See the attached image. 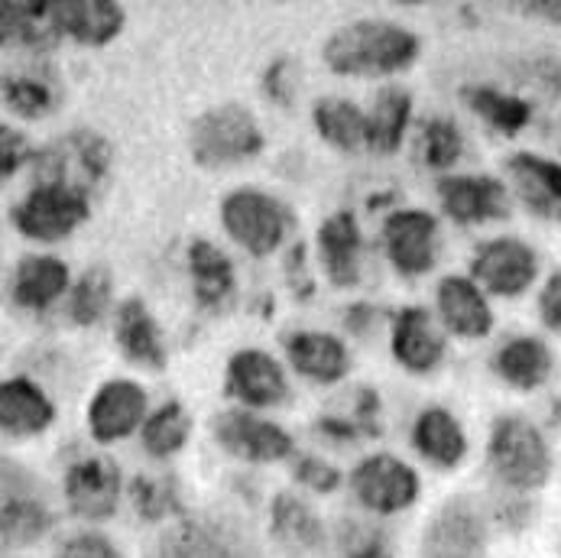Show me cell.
<instances>
[{
	"label": "cell",
	"instance_id": "cell-19",
	"mask_svg": "<svg viewBox=\"0 0 561 558\" xmlns=\"http://www.w3.org/2000/svg\"><path fill=\"white\" fill-rule=\"evenodd\" d=\"M241 533L228 520H182L162 533L150 558H243Z\"/></svg>",
	"mask_w": 561,
	"mask_h": 558
},
{
	"label": "cell",
	"instance_id": "cell-10",
	"mask_svg": "<svg viewBox=\"0 0 561 558\" xmlns=\"http://www.w3.org/2000/svg\"><path fill=\"white\" fill-rule=\"evenodd\" d=\"M351 490L364 510H370L377 516H393V513L409 510L419 500L422 480L402 458L377 452V455H367L354 465Z\"/></svg>",
	"mask_w": 561,
	"mask_h": 558
},
{
	"label": "cell",
	"instance_id": "cell-1",
	"mask_svg": "<svg viewBox=\"0 0 561 558\" xmlns=\"http://www.w3.org/2000/svg\"><path fill=\"white\" fill-rule=\"evenodd\" d=\"M419 53L422 39L412 30L380 16H360L337 26L321 46L324 66L337 76L354 79H383L405 72L419 59Z\"/></svg>",
	"mask_w": 561,
	"mask_h": 558
},
{
	"label": "cell",
	"instance_id": "cell-47",
	"mask_svg": "<svg viewBox=\"0 0 561 558\" xmlns=\"http://www.w3.org/2000/svg\"><path fill=\"white\" fill-rule=\"evenodd\" d=\"M286 280H289V289L296 299L316 296V280H312L309 263H306V243H293V250L286 257Z\"/></svg>",
	"mask_w": 561,
	"mask_h": 558
},
{
	"label": "cell",
	"instance_id": "cell-34",
	"mask_svg": "<svg viewBox=\"0 0 561 558\" xmlns=\"http://www.w3.org/2000/svg\"><path fill=\"white\" fill-rule=\"evenodd\" d=\"M412 117V94L402 84H387L377 91L367 111V150L390 157L402 144V134Z\"/></svg>",
	"mask_w": 561,
	"mask_h": 558
},
{
	"label": "cell",
	"instance_id": "cell-28",
	"mask_svg": "<svg viewBox=\"0 0 561 558\" xmlns=\"http://www.w3.org/2000/svg\"><path fill=\"white\" fill-rule=\"evenodd\" d=\"M316 432L334 439V442H351L357 445L360 439H380L383 422H380V394L374 387H351L331 409H324L316 419Z\"/></svg>",
	"mask_w": 561,
	"mask_h": 558
},
{
	"label": "cell",
	"instance_id": "cell-8",
	"mask_svg": "<svg viewBox=\"0 0 561 558\" xmlns=\"http://www.w3.org/2000/svg\"><path fill=\"white\" fill-rule=\"evenodd\" d=\"M211 435L228 455L241 458L247 465H276V462L296 458L293 435L283 425H276L273 419L256 415L253 409L215 412Z\"/></svg>",
	"mask_w": 561,
	"mask_h": 558
},
{
	"label": "cell",
	"instance_id": "cell-2",
	"mask_svg": "<svg viewBox=\"0 0 561 558\" xmlns=\"http://www.w3.org/2000/svg\"><path fill=\"white\" fill-rule=\"evenodd\" d=\"M486 465L490 475L503 487V493H519V497L542 490L556 471L552 445L546 442L542 429L519 412H506L493 419L490 442H486Z\"/></svg>",
	"mask_w": 561,
	"mask_h": 558
},
{
	"label": "cell",
	"instance_id": "cell-26",
	"mask_svg": "<svg viewBox=\"0 0 561 558\" xmlns=\"http://www.w3.org/2000/svg\"><path fill=\"white\" fill-rule=\"evenodd\" d=\"M412 448L438 471H455L468 458L465 425L445 406H425L412 422Z\"/></svg>",
	"mask_w": 561,
	"mask_h": 558
},
{
	"label": "cell",
	"instance_id": "cell-48",
	"mask_svg": "<svg viewBox=\"0 0 561 558\" xmlns=\"http://www.w3.org/2000/svg\"><path fill=\"white\" fill-rule=\"evenodd\" d=\"M539 319L549 331L561 334V270H556L539 289Z\"/></svg>",
	"mask_w": 561,
	"mask_h": 558
},
{
	"label": "cell",
	"instance_id": "cell-17",
	"mask_svg": "<svg viewBox=\"0 0 561 558\" xmlns=\"http://www.w3.org/2000/svg\"><path fill=\"white\" fill-rule=\"evenodd\" d=\"M283 351L293 364L296 374H302L306 380L331 387L341 384L351 374V351L341 338L316 331V328H299V331H286L283 334Z\"/></svg>",
	"mask_w": 561,
	"mask_h": 558
},
{
	"label": "cell",
	"instance_id": "cell-49",
	"mask_svg": "<svg viewBox=\"0 0 561 558\" xmlns=\"http://www.w3.org/2000/svg\"><path fill=\"white\" fill-rule=\"evenodd\" d=\"M374 321H377V309L367 306V303H354V306L344 309V328L351 334H367Z\"/></svg>",
	"mask_w": 561,
	"mask_h": 558
},
{
	"label": "cell",
	"instance_id": "cell-24",
	"mask_svg": "<svg viewBox=\"0 0 561 558\" xmlns=\"http://www.w3.org/2000/svg\"><path fill=\"white\" fill-rule=\"evenodd\" d=\"M490 367L506 387H513L519 394H529V390H539V387H546L552 380L556 354L542 338L516 334V338H510V341H503L496 348Z\"/></svg>",
	"mask_w": 561,
	"mask_h": 558
},
{
	"label": "cell",
	"instance_id": "cell-41",
	"mask_svg": "<svg viewBox=\"0 0 561 558\" xmlns=\"http://www.w3.org/2000/svg\"><path fill=\"white\" fill-rule=\"evenodd\" d=\"M341 558H393L390 536L377 526H364V523H341Z\"/></svg>",
	"mask_w": 561,
	"mask_h": 558
},
{
	"label": "cell",
	"instance_id": "cell-7",
	"mask_svg": "<svg viewBox=\"0 0 561 558\" xmlns=\"http://www.w3.org/2000/svg\"><path fill=\"white\" fill-rule=\"evenodd\" d=\"M56 526L53 510L43 500V487L23 465L3 458V506H0V539L3 549H30L49 536Z\"/></svg>",
	"mask_w": 561,
	"mask_h": 558
},
{
	"label": "cell",
	"instance_id": "cell-14",
	"mask_svg": "<svg viewBox=\"0 0 561 558\" xmlns=\"http://www.w3.org/2000/svg\"><path fill=\"white\" fill-rule=\"evenodd\" d=\"M147 419V390L130 377L104 380L88 402V432L94 442L104 445L134 435L137 429H144Z\"/></svg>",
	"mask_w": 561,
	"mask_h": 558
},
{
	"label": "cell",
	"instance_id": "cell-37",
	"mask_svg": "<svg viewBox=\"0 0 561 558\" xmlns=\"http://www.w3.org/2000/svg\"><path fill=\"white\" fill-rule=\"evenodd\" d=\"M3 104L26 117V121H39V117H49L56 107H59V84L46 76H36V72H26V76H3Z\"/></svg>",
	"mask_w": 561,
	"mask_h": 558
},
{
	"label": "cell",
	"instance_id": "cell-25",
	"mask_svg": "<svg viewBox=\"0 0 561 558\" xmlns=\"http://www.w3.org/2000/svg\"><path fill=\"white\" fill-rule=\"evenodd\" d=\"M316 243H319V260L324 266V276L331 280V286H337V289L357 286V280H360V250H364L357 218L347 208L328 215L319 225Z\"/></svg>",
	"mask_w": 561,
	"mask_h": 558
},
{
	"label": "cell",
	"instance_id": "cell-39",
	"mask_svg": "<svg viewBox=\"0 0 561 558\" xmlns=\"http://www.w3.org/2000/svg\"><path fill=\"white\" fill-rule=\"evenodd\" d=\"M465 153V134L451 117H428L419 127L415 157L428 169H451Z\"/></svg>",
	"mask_w": 561,
	"mask_h": 558
},
{
	"label": "cell",
	"instance_id": "cell-16",
	"mask_svg": "<svg viewBox=\"0 0 561 558\" xmlns=\"http://www.w3.org/2000/svg\"><path fill=\"white\" fill-rule=\"evenodd\" d=\"M438 202L458 225H486L510 218V192L496 175H445L438 179Z\"/></svg>",
	"mask_w": 561,
	"mask_h": 558
},
{
	"label": "cell",
	"instance_id": "cell-4",
	"mask_svg": "<svg viewBox=\"0 0 561 558\" xmlns=\"http://www.w3.org/2000/svg\"><path fill=\"white\" fill-rule=\"evenodd\" d=\"M111 144L98 130L76 127L33 157V179L36 185H59L91 198V192L101 189V182L111 175Z\"/></svg>",
	"mask_w": 561,
	"mask_h": 558
},
{
	"label": "cell",
	"instance_id": "cell-43",
	"mask_svg": "<svg viewBox=\"0 0 561 558\" xmlns=\"http://www.w3.org/2000/svg\"><path fill=\"white\" fill-rule=\"evenodd\" d=\"M293 478L316 493H334L344 480L334 465H328L324 458H316V455H296L293 458Z\"/></svg>",
	"mask_w": 561,
	"mask_h": 558
},
{
	"label": "cell",
	"instance_id": "cell-45",
	"mask_svg": "<svg viewBox=\"0 0 561 558\" xmlns=\"http://www.w3.org/2000/svg\"><path fill=\"white\" fill-rule=\"evenodd\" d=\"M0 172H3V179H10L23 162H33L36 157V150L30 147V140L20 134V130H13L10 124H3L0 127Z\"/></svg>",
	"mask_w": 561,
	"mask_h": 558
},
{
	"label": "cell",
	"instance_id": "cell-22",
	"mask_svg": "<svg viewBox=\"0 0 561 558\" xmlns=\"http://www.w3.org/2000/svg\"><path fill=\"white\" fill-rule=\"evenodd\" d=\"M72 273L69 266L53 253H26L10 280V296L20 309L46 312L53 309L66 293H72Z\"/></svg>",
	"mask_w": 561,
	"mask_h": 558
},
{
	"label": "cell",
	"instance_id": "cell-20",
	"mask_svg": "<svg viewBox=\"0 0 561 558\" xmlns=\"http://www.w3.org/2000/svg\"><path fill=\"white\" fill-rule=\"evenodd\" d=\"M506 175L529 215L561 221V162L519 150L506 160Z\"/></svg>",
	"mask_w": 561,
	"mask_h": 558
},
{
	"label": "cell",
	"instance_id": "cell-36",
	"mask_svg": "<svg viewBox=\"0 0 561 558\" xmlns=\"http://www.w3.org/2000/svg\"><path fill=\"white\" fill-rule=\"evenodd\" d=\"M188 435H192V415L179 399L162 402L157 412H150V419L140 429L144 448L153 458H172L175 452L185 448Z\"/></svg>",
	"mask_w": 561,
	"mask_h": 558
},
{
	"label": "cell",
	"instance_id": "cell-46",
	"mask_svg": "<svg viewBox=\"0 0 561 558\" xmlns=\"http://www.w3.org/2000/svg\"><path fill=\"white\" fill-rule=\"evenodd\" d=\"M533 516H536V506L529 503V497H519V493H506L493 510V520L510 533H523L533 523Z\"/></svg>",
	"mask_w": 561,
	"mask_h": 558
},
{
	"label": "cell",
	"instance_id": "cell-13",
	"mask_svg": "<svg viewBox=\"0 0 561 558\" xmlns=\"http://www.w3.org/2000/svg\"><path fill=\"white\" fill-rule=\"evenodd\" d=\"M225 394L243 409H276L289 399V377L270 351L241 348L228 357Z\"/></svg>",
	"mask_w": 561,
	"mask_h": 558
},
{
	"label": "cell",
	"instance_id": "cell-27",
	"mask_svg": "<svg viewBox=\"0 0 561 558\" xmlns=\"http://www.w3.org/2000/svg\"><path fill=\"white\" fill-rule=\"evenodd\" d=\"M56 422V406L30 377H7L0 384V429L7 439L43 435Z\"/></svg>",
	"mask_w": 561,
	"mask_h": 558
},
{
	"label": "cell",
	"instance_id": "cell-5",
	"mask_svg": "<svg viewBox=\"0 0 561 558\" xmlns=\"http://www.w3.org/2000/svg\"><path fill=\"white\" fill-rule=\"evenodd\" d=\"M221 225L250 257H270L289 235L293 212L263 189H234L221 202Z\"/></svg>",
	"mask_w": 561,
	"mask_h": 558
},
{
	"label": "cell",
	"instance_id": "cell-31",
	"mask_svg": "<svg viewBox=\"0 0 561 558\" xmlns=\"http://www.w3.org/2000/svg\"><path fill=\"white\" fill-rule=\"evenodd\" d=\"M188 276H192L195 303L202 309L218 312L234 299V289H238L234 263L211 240H192L188 243Z\"/></svg>",
	"mask_w": 561,
	"mask_h": 558
},
{
	"label": "cell",
	"instance_id": "cell-18",
	"mask_svg": "<svg viewBox=\"0 0 561 558\" xmlns=\"http://www.w3.org/2000/svg\"><path fill=\"white\" fill-rule=\"evenodd\" d=\"M270 536L293 558L321 556L328 546L324 523L309 500L293 490H279L270 503Z\"/></svg>",
	"mask_w": 561,
	"mask_h": 558
},
{
	"label": "cell",
	"instance_id": "cell-29",
	"mask_svg": "<svg viewBox=\"0 0 561 558\" xmlns=\"http://www.w3.org/2000/svg\"><path fill=\"white\" fill-rule=\"evenodd\" d=\"M114 338H117L124 357L134 361L137 367H147V371L165 367V344H162L160 324L140 296H130L117 306Z\"/></svg>",
	"mask_w": 561,
	"mask_h": 558
},
{
	"label": "cell",
	"instance_id": "cell-32",
	"mask_svg": "<svg viewBox=\"0 0 561 558\" xmlns=\"http://www.w3.org/2000/svg\"><path fill=\"white\" fill-rule=\"evenodd\" d=\"M0 36L3 46H16L26 53H49L59 43V26L53 16V3H23L7 0L0 7Z\"/></svg>",
	"mask_w": 561,
	"mask_h": 558
},
{
	"label": "cell",
	"instance_id": "cell-23",
	"mask_svg": "<svg viewBox=\"0 0 561 558\" xmlns=\"http://www.w3.org/2000/svg\"><path fill=\"white\" fill-rule=\"evenodd\" d=\"M435 306L442 324L455 338L474 341L493 331V309L471 276H445L435 289Z\"/></svg>",
	"mask_w": 561,
	"mask_h": 558
},
{
	"label": "cell",
	"instance_id": "cell-44",
	"mask_svg": "<svg viewBox=\"0 0 561 558\" xmlns=\"http://www.w3.org/2000/svg\"><path fill=\"white\" fill-rule=\"evenodd\" d=\"M56 558H121L117 546L101 533H76L59 546Z\"/></svg>",
	"mask_w": 561,
	"mask_h": 558
},
{
	"label": "cell",
	"instance_id": "cell-15",
	"mask_svg": "<svg viewBox=\"0 0 561 558\" xmlns=\"http://www.w3.org/2000/svg\"><path fill=\"white\" fill-rule=\"evenodd\" d=\"M62 490H66L69 510L79 520L104 523L117 513V503H121V468L117 462L104 455L79 458L76 465H69Z\"/></svg>",
	"mask_w": 561,
	"mask_h": 558
},
{
	"label": "cell",
	"instance_id": "cell-40",
	"mask_svg": "<svg viewBox=\"0 0 561 558\" xmlns=\"http://www.w3.org/2000/svg\"><path fill=\"white\" fill-rule=\"evenodd\" d=\"M111 296H114V280L104 266H88L76 280L72 293H69V319L81 324V328H91L104 319L107 306H111Z\"/></svg>",
	"mask_w": 561,
	"mask_h": 558
},
{
	"label": "cell",
	"instance_id": "cell-38",
	"mask_svg": "<svg viewBox=\"0 0 561 558\" xmlns=\"http://www.w3.org/2000/svg\"><path fill=\"white\" fill-rule=\"evenodd\" d=\"M130 503L144 523H162L182 516V490L169 475H137L130 480Z\"/></svg>",
	"mask_w": 561,
	"mask_h": 558
},
{
	"label": "cell",
	"instance_id": "cell-3",
	"mask_svg": "<svg viewBox=\"0 0 561 558\" xmlns=\"http://www.w3.org/2000/svg\"><path fill=\"white\" fill-rule=\"evenodd\" d=\"M263 147L266 140H263L260 121L238 101L208 107L205 114L192 121V130H188L192 160L205 169H228V166L253 160L263 153Z\"/></svg>",
	"mask_w": 561,
	"mask_h": 558
},
{
	"label": "cell",
	"instance_id": "cell-9",
	"mask_svg": "<svg viewBox=\"0 0 561 558\" xmlns=\"http://www.w3.org/2000/svg\"><path fill=\"white\" fill-rule=\"evenodd\" d=\"M91 215V198L79 192L59 189V185H33L13 208L10 221L13 228L30 240L56 243L69 238Z\"/></svg>",
	"mask_w": 561,
	"mask_h": 558
},
{
	"label": "cell",
	"instance_id": "cell-50",
	"mask_svg": "<svg viewBox=\"0 0 561 558\" xmlns=\"http://www.w3.org/2000/svg\"><path fill=\"white\" fill-rule=\"evenodd\" d=\"M523 10H526V13H533V16H549L552 23H559V26H561V0H546V3H526Z\"/></svg>",
	"mask_w": 561,
	"mask_h": 558
},
{
	"label": "cell",
	"instance_id": "cell-35",
	"mask_svg": "<svg viewBox=\"0 0 561 558\" xmlns=\"http://www.w3.org/2000/svg\"><path fill=\"white\" fill-rule=\"evenodd\" d=\"M461 98L465 104L481 114L490 127H496L500 134H519L529 121H533V104L526 98H516V94H506V91H496L490 84H465L461 88Z\"/></svg>",
	"mask_w": 561,
	"mask_h": 558
},
{
	"label": "cell",
	"instance_id": "cell-21",
	"mask_svg": "<svg viewBox=\"0 0 561 558\" xmlns=\"http://www.w3.org/2000/svg\"><path fill=\"white\" fill-rule=\"evenodd\" d=\"M390 351L402 371L409 374H432L442 357H445V338L435 328L428 309L422 306H405L393 316V334H390Z\"/></svg>",
	"mask_w": 561,
	"mask_h": 558
},
{
	"label": "cell",
	"instance_id": "cell-11",
	"mask_svg": "<svg viewBox=\"0 0 561 558\" xmlns=\"http://www.w3.org/2000/svg\"><path fill=\"white\" fill-rule=\"evenodd\" d=\"M471 280L493 296L516 299L539 280V253L519 238L483 240L471 257Z\"/></svg>",
	"mask_w": 561,
	"mask_h": 558
},
{
	"label": "cell",
	"instance_id": "cell-42",
	"mask_svg": "<svg viewBox=\"0 0 561 558\" xmlns=\"http://www.w3.org/2000/svg\"><path fill=\"white\" fill-rule=\"evenodd\" d=\"M263 94L273 101V104H279V107H289L293 101H296V88H299V69H296V62L289 59V56H279V59H273L270 66H266V72H263Z\"/></svg>",
	"mask_w": 561,
	"mask_h": 558
},
{
	"label": "cell",
	"instance_id": "cell-12",
	"mask_svg": "<svg viewBox=\"0 0 561 558\" xmlns=\"http://www.w3.org/2000/svg\"><path fill=\"white\" fill-rule=\"evenodd\" d=\"M383 250L393 270L415 280L438 263V221L422 208H397L383 221Z\"/></svg>",
	"mask_w": 561,
	"mask_h": 558
},
{
	"label": "cell",
	"instance_id": "cell-30",
	"mask_svg": "<svg viewBox=\"0 0 561 558\" xmlns=\"http://www.w3.org/2000/svg\"><path fill=\"white\" fill-rule=\"evenodd\" d=\"M53 16L62 36H72L81 46H104L121 36L127 10L111 0H62L53 3Z\"/></svg>",
	"mask_w": 561,
	"mask_h": 558
},
{
	"label": "cell",
	"instance_id": "cell-6",
	"mask_svg": "<svg viewBox=\"0 0 561 558\" xmlns=\"http://www.w3.org/2000/svg\"><path fill=\"white\" fill-rule=\"evenodd\" d=\"M490 520L471 497H448L422 529L419 558H486Z\"/></svg>",
	"mask_w": 561,
	"mask_h": 558
},
{
	"label": "cell",
	"instance_id": "cell-33",
	"mask_svg": "<svg viewBox=\"0 0 561 558\" xmlns=\"http://www.w3.org/2000/svg\"><path fill=\"white\" fill-rule=\"evenodd\" d=\"M312 124L321 140L341 153L367 150V111H360L351 98H319L312 104Z\"/></svg>",
	"mask_w": 561,
	"mask_h": 558
}]
</instances>
